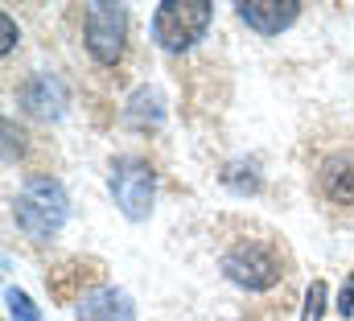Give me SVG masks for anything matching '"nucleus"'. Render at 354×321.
Listing matches in <instances>:
<instances>
[{
	"label": "nucleus",
	"mask_w": 354,
	"mask_h": 321,
	"mask_svg": "<svg viewBox=\"0 0 354 321\" xmlns=\"http://www.w3.org/2000/svg\"><path fill=\"white\" fill-rule=\"evenodd\" d=\"M66 190L54 177H29L25 190L17 194V223L33 239H50L66 223Z\"/></svg>",
	"instance_id": "1"
},
{
	"label": "nucleus",
	"mask_w": 354,
	"mask_h": 321,
	"mask_svg": "<svg viewBox=\"0 0 354 321\" xmlns=\"http://www.w3.org/2000/svg\"><path fill=\"white\" fill-rule=\"evenodd\" d=\"M210 4L206 0H165L161 8H157V17H153V37H157V46H165V50H189L202 33H206V25H210Z\"/></svg>",
	"instance_id": "2"
},
{
	"label": "nucleus",
	"mask_w": 354,
	"mask_h": 321,
	"mask_svg": "<svg viewBox=\"0 0 354 321\" xmlns=\"http://www.w3.org/2000/svg\"><path fill=\"white\" fill-rule=\"evenodd\" d=\"M153 190H157V181H153V169H149L145 160L124 157V160L111 165V198H115V206H120L128 219H145V214H149Z\"/></svg>",
	"instance_id": "3"
},
{
	"label": "nucleus",
	"mask_w": 354,
	"mask_h": 321,
	"mask_svg": "<svg viewBox=\"0 0 354 321\" xmlns=\"http://www.w3.org/2000/svg\"><path fill=\"white\" fill-rule=\"evenodd\" d=\"M128 37V8L124 4H91L87 12V46L99 62H115Z\"/></svg>",
	"instance_id": "4"
},
{
	"label": "nucleus",
	"mask_w": 354,
	"mask_h": 321,
	"mask_svg": "<svg viewBox=\"0 0 354 321\" xmlns=\"http://www.w3.org/2000/svg\"><path fill=\"white\" fill-rule=\"evenodd\" d=\"M223 272H227L235 284H243V288H268V284H276L280 264H276V255L268 251L264 243H239V247H231V255L223 259Z\"/></svg>",
	"instance_id": "5"
},
{
	"label": "nucleus",
	"mask_w": 354,
	"mask_h": 321,
	"mask_svg": "<svg viewBox=\"0 0 354 321\" xmlns=\"http://www.w3.org/2000/svg\"><path fill=\"white\" fill-rule=\"evenodd\" d=\"M301 4L297 0H252V4H239V17L256 29V33H280L297 21Z\"/></svg>",
	"instance_id": "6"
},
{
	"label": "nucleus",
	"mask_w": 354,
	"mask_h": 321,
	"mask_svg": "<svg viewBox=\"0 0 354 321\" xmlns=\"http://www.w3.org/2000/svg\"><path fill=\"white\" fill-rule=\"evenodd\" d=\"M136 309L120 288H95L79 305V321H132Z\"/></svg>",
	"instance_id": "7"
},
{
	"label": "nucleus",
	"mask_w": 354,
	"mask_h": 321,
	"mask_svg": "<svg viewBox=\"0 0 354 321\" xmlns=\"http://www.w3.org/2000/svg\"><path fill=\"white\" fill-rule=\"evenodd\" d=\"M21 103H25L33 116L58 120V116L66 111V91H62V82H58V79H50V75H37V79H29V86L21 91Z\"/></svg>",
	"instance_id": "8"
},
{
	"label": "nucleus",
	"mask_w": 354,
	"mask_h": 321,
	"mask_svg": "<svg viewBox=\"0 0 354 321\" xmlns=\"http://www.w3.org/2000/svg\"><path fill=\"white\" fill-rule=\"evenodd\" d=\"M128 120L132 124H161V116H165V103H161V91L157 86H140L136 95H132V103H128Z\"/></svg>",
	"instance_id": "9"
},
{
	"label": "nucleus",
	"mask_w": 354,
	"mask_h": 321,
	"mask_svg": "<svg viewBox=\"0 0 354 321\" xmlns=\"http://www.w3.org/2000/svg\"><path fill=\"white\" fill-rule=\"evenodd\" d=\"M4 301H8V313H12V321H41V313L33 309V301H29L21 288H8V293H4Z\"/></svg>",
	"instance_id": "10"
},
{
	"label": "nucleus",
	"mask_w": 354,
	"mask_h": 321,
	"mask_svg": "<svg viewBox=\"0 0 354 321\" xmlns=\"http://www.w3.org/2000/svg\"><path fill=\"white\" fill-rule=\"evenodd\" d=\"M322 313H326V284H313V288L305 293V313H301V318L322 321Z\"/></svg>",
	"instance_id": "11"
},
{
	"label": "nucleus",
	"mask_w": 354,
	"mask_h": 321,
	"mask_svg": "<svg viewBox=\"0 0 354 321\" xmlns=\"http://www.w3.org/2000/svg\"><path fill=\"white\" fill-rule=\"evenodd\" d=\"M338 313H342V318H351V313H354V272L346 276V284H342V297H338Z\"/></svg>",
	"instance_id": "12"
},
{
	"label": "nucleus",
	"mask_w": 354,
	"mask_h": 321,
	"mask_svg": "<svg viewBox=\"0 0 354 321\" xmlns=\"http://www.w3.org/2000/svg\"><path fill=\"white\" fill-rule=\"evenodd\" d=\"M0 29H4V54H12V17H4Z\"/></svg>",
	"instance_id": "13"
}]
</instances>
